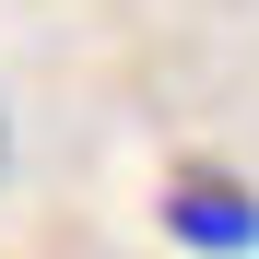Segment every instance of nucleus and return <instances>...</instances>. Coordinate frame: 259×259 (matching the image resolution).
<instances>
[{"instance_id": "nucleus-2", "label": "nucleus", "mask_w": 259, "mask_h": 259, "mask_svg": "<svg viewBox=\"0 0 259 259\" xmlns=\"http://www.w3.org/2000/svg\"><path fill=\"white\" fill-rule=\"evenodd\" d=\"M0 177H12V118H0Z\"/></svg>"}, {"instance_id": "nucleus-1", "label": "nucleus", "mask_w": 259, "mask_h": 259, "mask_svg": "<svg viewBox=\"0 0 259 259\" xmlns=\"http://www.w3.org/2000/svg\"><path fill=\"white\" fill-rule=\"evenodd\" d=\"M165 236L200 259H236V247H259V189L224 177V165H177L165 177Z\"/></svg>"}]
</instances>
